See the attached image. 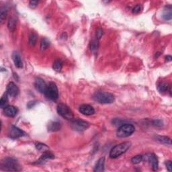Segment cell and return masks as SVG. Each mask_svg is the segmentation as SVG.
<instances>
[{
  "instance_id": "6da1fadb",
  "label": "cell",
  "mask_w": 172,
  "mask_h": 172,
  "mask_svg": "<svg viewBox=\"0 0 172 172\" xmlns=\"http://www.w3.org/2000/svg\"><path fill=\"white\" fill-rule=\"evenodd\" d=\"M1 169L3 171H16L21 170V167L16 160L14 158H4L1 162Z\"/></svg>"
},
{
  "instance_id": "7a4b0ae2",
  "label": "cell",
  "mask_w": 172,
  "mask_h": 172,
  "mask_svg": "<svg viewBox=\"0 0 172 172\" xmlns=\"http://www.w3.org/2000/svg\"><path fill=\"white\" fill-rule=\"evenodd\" d=\"M93 99L96 102L103 104H112L115 100V98L113 94L103 92H98L94 94Z\"/></svg>"
},
{
  "instance_id": "3957f363",
  "label": "cell",
  "mask_w": 172,
  "mask_h": 172,
  "mask_svg": "<svg viewBox=\"0 0 172 172\" xmlns=\"http://www.w3.org/2000/svg\"><path fill=\"white\" fill-rule=\"evenodd\" d=\"M131 146V143L130 142H124L116 145L111 149L110 152V157L112 159L117 158L124 153L126 152Z\"/></svg>"
},
{
  "instance_id": "277c9868",
  "label": "cell",
  "mask_w": 172,
  "mask_h": 172,
  "mask_svg": "<svg viewBox=\"0 0 172 172\" xmlns=\"http://www.w3.org/2000/svg\"><path fill=\"white\" fill-rule=\"evenodd\" d=\"M135 130V128L132 124H122L118 128L117 131V135L119 138H126V137H128L133 134Z\"/></svg>"
},
{
  "instance_id": "5b68a950",
  "label": "cell",
  "mask_w": 172,
  "mask_h": 172,
  "mask_svg": "<svg viewBox=\"0 0 172 172\" xmlns=\"http://www.w3.org/2000/svg\"><path fill=\"white\" fill-rule=\"evenodd\" d=\"M57 112L59 114L64 118L69 120H73L74 118V115L69 107L65 104H60L57 106Z\"/></svg>"
},
{
  "instance_id": "8992f818",
  "label": "cell",
  "mask_w": 172,
  "mask_h": 172,
  "mask_svg": "<svg viewBox=\"0 0 172 172\" xmlns=\"http://www.w3.org/2000/svg\"><path fill=\"white\" fill-rule=\"evenodd\" d=\"M44 94L46 98L49 99V100L53 101L57 100L58 97H59V92H58L57 85L54 82L49 83Z\"/></svg>"
},
{
  "instance_id": "52a82bcc",
  "label": "cell",
  "mask_w": 172,
  "mask_h": 172,
  "mask_svg": "<svg viewBox=\"0 0 172 172\" xmlns=\"http://www.w3.org/2000/svg\"><path fill=\"white\" fill-rule=\"evenodd\" d=\"M71 125L74 130L78 131V132H81L89 128V124L82 120H73Z\"/></svg>"
},
{
  "instance_id": "ba28073f",
  "label": "cell",
  "mask_w": 172,
  "mask_h": 172,
  "mask_svg": "<svg viewBox=\"0 0 172 172\" xmlns=\"http://www.w3.org/2000/svg\"><path fill=\"white\" fill-rule=\"evenodd\" d=\"M24 132L22 130L14 125L11 126L9 130H8V136L10 138L13 139L20 138V137L24 136Z\"/></svg>"
},
{
  "instance_id": "9c48e42d",
  "label": "cell",
  "mask_w": 172,
  "mask_h": 172,
  "mask_svg": "<svg viewBox=\"0 0 172 172\" xmlns=\"http://www.w3.org/2000/svg\"><path fill=\"white\" fill-rule=\"evenodd\" d=\"M34 86H35V88L36 89V90H38L40 93L44 94L46 90L47 86L48 85H46V82H45L42 78L37 77V78H36L35 79Z\"/></svg>"
},
{
  "instance_id": "30bf717a",
  "label": "cell",
  "mask_w": 172,
  "mask_h": 172,
  "mask_svg": "<svg viewBox=\"0 0 172 172\" xmlns=\"http://www.w3.org/2000/svg\"><path fill=\"white\" fill-rule=\"evenodd\" d=\"M6 91L8 95L12 97H16L19 94V89L16 84L13 82H10L7 85Z\"/></svg>"
},
{
  "instance_id": "8fae6325",
  "label": "cell",
  "mask_w": 172,
  "mask_h": 172,
  "mask_svg": "<svg viewBox=\"0 0 172 172\" xmlns=\"http://www.w3.org/2000/svg\"><path fill=\"white\" fill-rule=\"evenodd\" d=\"M79 112L83 115L90 116L95 113V110L90 105L83 104L79 107Z\"/></svg>"
},
{
  "instance_id": "7c38bea8",
  "label": "cell",
  "mask_w": 172,
  "mask_h": 172,
  "mask_svg": "<svg viewBox=\"0 0 172 172\" xmlns=\"http://www.w3.org/2000/svg\"><path fill=\"white\" fill-rule=\"evenodd\" d=\"M4 115L8 117H14L18 113V109L14 106H7L3 108Z\"/></svg>"
},
{
  "instance_id": "4fadbf2b",
  "label": "cell",
  "mask_w": 172,
  "mask_h": 172,
  "mask_svg": "<svg viewBox=\"0 0 172 172\" xmlns=\"http://www.w3.org/2000/svg\"><path fill=\"white\" fill-rule=\"evenodd\" d=\"M61 128V123L57 121H53L49 122L48 124V131L49 132H57L59 131Z\"/></svg>"
},
{
  "instance_id": "5bb4252c",
  "label": "cell",
  "mask_w": 172,
  "mask_h": 172,
  "mask_svg": "<svg viewBox=\"0 0 172 172\" xmlns=\"http://www.w3.org/2000/svg\"><path fill=\"white\" fill-rule=\"evenodd\" d=\"M105 165V157H101L97 161L96 164L94 167V171L96 172H102L104 171Z\"/></svg>"
},
{
  "instance_id": "9a60e30c",
  "label": "cell",
  "mask_w": 172,
  "mask_h": 172,
  "mask_svg": "<svg viewBox=\"0 0 172 172\" xmlns=\"http://www.w3.org/2000/svg\"><path fill=\"white\" fill-rule=\"evenodd\" d=\"M162 17L165 20H170L172 18V8L171 6H167L163 10Z\"/></svg>"
},
{
  "instance_id": "2e32d148",
  "label": "cell",
  "mask_w": 172,
  "mask_h": 172,
  "mask_svg": "<svg viewBox=\"0 0 172 172\" xmlns=\"http://www.w3.org/2000/svg\"><path fill=\"white\" fill-rule=\"evenodd\" d=\"M13 61H14L15 66H16V67H18L19 69L22 68L23 67L22 61H21L20 56L19 55V54L18 53L15 52L14 53V54H13Z\"/></svg>"
},
{
  "instance_id": "e0dca14e",
  "label": "cell",
  "mask_w": 172,
  "mask_h": 172,
  "mask_svg": "<svg viewBox=\"0 0 172 172\" xmlns=\"http://www.w3.org/2000/svg\"><path fill=\"white\" fill-rule=\"evenodd\" d=\"M149 160L152 165V169L153 171H156L158 169V160L154 154H150L149 156Z\"/></svg>"
},
{
  "instance_id": "ac0fdd59",
  "label": "cell",
  "mask_w": 172,
  "mask_h": 172,
  "mask_svg": "<svg viewBox=\"0 0 172 172\" xmlns=\"http://www.w3.org/2000/svg\"><path fill=\"white\" fill-rule=\"evenodd\" d=\"M55 157H54L52 153L49 152H44V154H42V155L40 157V158L36 161V163L38 164H40V163H42L44 161H45L47 160H51V159H53Z\"/></svg>"
},
{
  "instance_id": "d6986e66",
  "label": "cell",
  "mask_w": 172,
  "mask_h": 172,
  "mask_svg": "<svg viewBox=\"0 0 172 172\" xmlns=\"http://www.w3.org/2000/svg\"><path fill=\"white\" fill-rule=\"evenodd\" d=\"M53 69L57 72H60L63 68V62L61 60L57 59L54 62L53 65Z\"/></svg>"
},
{
  "instance_id": "ffe728a7",
  "label": "cell",
  "mask_w": 172,
  "mask_h": 172,
  "mask_svg": "<svg viewBox=\"0 0 172 172\" xmlns=\"http://www.w3.org/2000/svg\"><path fill=\"white\" fill-rule=\"evenodd\" d=\"M157 141L160 142L161 143L165 144V145H170L171 144V139L169 138V137H165V136H157L156 137Z\"/></svg>"
},
{
  "instance_id": "44dd1931",
  "label": "cell",
  "mask_w": 172,
  "mask_h": 172,
  "mask_svg": "<svg viewBox=\"0 0 172 172\" xmlns=\"http://www.w3.org/2000/svg\"><path fill=\"white\" fill-rule=\"evenodd\" d=\"M16 20L14 18H12L9 20L8 24V28L10 32H14L16 28Z\"/></svg>"
},
{
  "instance_id": "7402d4cb",
  "label": "cell",
  "mask_w": 172,
  "mask_h": 172,
  "mask_svg": "<svg viewBox=\"0 0 172 172\" xmlns=\"http://www.w3.org/2000/svg\"><path fill=\"white\" fill-rule=\"evenodd\" d=\"M99 46V43L98 39H94L91 42V44H90V49L92 52L96 53L98 49Z\"/></svg>"
},
{
  "instance_id": "603a6c76",
  "label": "cell",
  "mask_w": 172,
  "mask_h": 172,
  "mask_svg": "<svg viewBox=\"0 0 172 172\" xmlns=\"http://www.w3.org/2000/svg\"><path fill=\"white\" fill-rule=\"evenodd\" d=\"M8 96L7 94H4L3 96H2L1 100H0V107L1 108H5V107L7 106L8 104Z\"/></svg>"
},
{
  "instance_id": "cb8c5ba5",
  "label": "cell",
  "mask_w": 172,
  "mask_h": 172,
  "mask_svg": "<svg viewBox=\"0 0 172 172\" xmlns=\"http://www.w3.org/2000/svg\"><path fill=\"white\" fill-rule=\"evenodd\" d=\"M50 45V42L46 38H42L40 41V49L41 50H45Z\"/></svg>"
},
{
  "instance_id": "d4e9b609",
  "label": "cell",
  "mask_w": 172,
  "mask_h": 172,
  "mask_svg": "<svg viewBox=\"0 0 172 172\" xmlns=\"http://www.w3.org/2000/svg\"><path fill=\"white\" fill-rule=\"evenodd\" d=\"M36 40H37V36L34 32H31L29 35V43L31 46H34L36 43Z\"/></svg>"
},
{
  "instance_id": "484cf974",
  "label": "cell",
  "mask_w": 172,
  "mask_h": 172,
  "mask_svg": "<svg viewBox=\"0 0 172 172\" xmlns=\"http://www.w3.org/2000/svg\"><path fill=\"white\" fill-rule=\"evenodd\" d=\"M169 88V85L166 83H161L160 85H158L157 89L159 90V92H161V93H163V92H167L168 89Z\"/></svg>"
},
{
  "instance_id": "4316f807",
  "label": "cell",
  "mask_w": 172,
  "mask_h": 172,
  "mask_svg": "<svg viewBox=\"0 0 172 172\" xmlns=\"http://www.w3.org/2000/svg\"><path fill=\"white\" fill-rule=\"evenodd\" d=\"M8 14V9L6 8H2L1 10H0V20L1 22L3 23L4 20L6 19V17L7 16Z\"/></svg>"
},
{
  "instance_id": "83f0119b",
  "label": "cell",
  "mask_w": 172,
  "mask_h": 172,
  "mask_svg": "<svg viewBox=\"0 0 172 172\" xmlns=\"http://www.w3.org/2000/svg\"><path fill=\"white\" fill-rule=\"evenodd\" d=\"M142 160H143V156L141 155H139L135 156L131 159V162H132L133 164H138V163H141Z\"/></svg>"
},
{
  "instance_id": "f1b7e54d",
  "label": "cell",
  "mask_w": 172,
  "mask_h": 172,
  "mask_svg": "<svg viewBox=\"0 0 172 172\" xmlns=\"http://www.w3.org/2000/svg\"><path fill=\"white\" fill-rule=\"evenodd\" d=\"M36 149L40 150V151H45V150L49 149V147L46 145L42 143H37L36 145Z\"/></svg>"
},
{
  "instance_id": "f546056e",
  "label": "cell",
  "mask_w": 172,
  "mask_h": 172,
  "mask_svg": "<svg viewBox=\"0 0 172 172\" xmlns=\"http://www.w3.org/2000/svg\"><path fill=\"white\" fill-rule=\"evenodd\" d=\"M103 34H104V32H103V30L102 28H98L97 30L96 31V39L99 40L100 38L102 37Z\"/></svg>"
},
{
  "instance_id": "4dcf8cb0",
  "label": "cell",
  "mask_w": 172,
  "mask_h": 172,
  "mask_svg": "<svg viewBox=\"0 0 172 172\" xmlns=\"http://www.w3.org/2000/svg\"><path fill=\"white\" fill-rule=\"evenodd\" d=\"M141 10H142L141 5H137L134 8H133L132 13L133 14H138V13L141 12Z\"/></svg>"
},
{
  "instance_id": "1f68e13d",
  "label": "cell",
  "mask_w": 172,
  "mask_h": 172,
  "mask_svg": "<svg viewBox=\"0 0 172 172\" xmlns=\"http://www.w3.org/2000/svg\"><path fill=\"white\" fill-rule=\"evenodd\" d=\"M38 3V1H31L29 3V6L31 8L34 9V8H35L36 6H37Z\"/></svg>"
},
{
  "instance_id": "d6a6232c",
  "label": "cell",
  "mask_w": 172,
  "mask_h": 172,
  "mask_svg": "<svg viewBox=\"0 0 172 172\" xmlns=\"http://www.w3.org/2000/svg\"><path fill=\"white\" fill-rule=\"evenodd\" d=\"M153 125L155 126H163V122L161 120H156L153 121Z\"/></svg>"
},
{
  "instance_id": "836d02e7",
  "label": "cell",
  "mask_w": 172,
  "mask_h": 172,
  "mask_svg": "<svg viewBox=\"0 0 172 172\" xmlns=\"http://www.w3.org/2000/svg\"><path fill=\"white\" fill-rule=\"evenodd\" d=\"M165 165H166V167L167 169V170L169 171H171V167H172V164H171V161H167L165 162Z\"/></svg>"
},
{
  "instance_id": "e575fe53",
  "label": "cell",
  "mask_w": 172,
  "mask_h": 172,
  "mask_svg": "<svg viewBox=\"0 0 172 172\" xmlns=\"http://www.w3.org/2000/svg\"><path fill=\"white\" fill-rule=\"evenodd\" d=\"M36 104V102H35V101H31V102H28V104L27 106L28 107V108H31V107H34V106Z\"/></svg>"
},
{
  "instance_id": "d590c367",
  "label": "cell",
  "mask_w": 172,
  "mask_h": 172,
  "mask_svg": "<svg viewBox=\"0 0 172 172\" xmlns=\"http://www.w3.org/2000/svg\"><path fill=\"white\" fill-rule=\"evenodd\" d=\"M165 59H166L167 61H171L172 58L171 56H167V57H165Z\"/></svg>"
}]
</instances>
